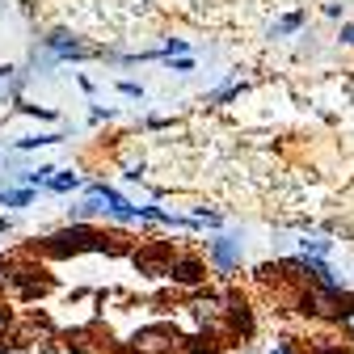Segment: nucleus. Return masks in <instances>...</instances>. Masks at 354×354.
Wrapping results in <instances>:
<instances>
[{"instance_id": "f257e3e1", "label": "nucleus", "mask_w": 354, "mask_h": 354, "mask_svg": "<svg viewBox=\"0 0 354 354\" xmlns=\"http://www.w3.org/2000/svg\"><path fill=\"white\" fill-rule=\"evenodd\" d=\"M51 241H55V249H110L106 236L88 232V228H68V232H59V236H51Z\"/></svg>"}, {"instance_id": "f03ea898", "label": "nucleus", "mask_w": 354, "mask_h": 354, "mask_svg": "<svg viewBox=\"0 0 354 354\" xmlns=\"http://www.w3.org/2000/svg\"><path fill=\"white\" fill-rule=\"evenodd\" d=\"M136 350H140V354H165V350H169V337H165L160 329H144V333L136 337Z\"/></svg>"}, {"instance_id": "7ed1b4c3", "label": "nucleus", "mask_w": 354, "mask_h": 354, "mask_svg": "<svg viewBox=\"0 0 354 354\" xmlns=\"http://www.w3.org/2000/svg\"><path fill=\"white\" fill-rule=\"evenodd\" d=\"M169 274H173L177 283H198V279H203V266H198V261H173Z\"/></svg>"}, {"instance_id": "20e7f679", "label": "nucleus", "mask_w": 354, "mask_h": 354, "mask_svg": "<svg viewBox=\"0 0 354 354\" xmlns=\"http://www.w3.org/2000/svg\"><path fill=\"white\" fill-rule=\"evenodd\" d=\"M211 253H215V261H224V266L236 261V245L232 241H211Z\"/></svg>"}, {"instance_id": "39448f33", "label": "nucleus", "mask_w": 354, "mask_h": 354, "mask_svg": "<svg viewBox=\"0 0 354 354\" xmlns=\"http://www.w3.org/2000/svg\"><path fill=\"white\" fill-rule=\"evenodd\" d=\"M51 186H55V190H72V186H76V173H64V177H55Z\"/></svg>"}, {"instance_id": "423d86ee", "label": "nucleus", "mask_w": 354, "mask_h": 354, "mask_svg": "<svg viewBox=\"0 0 354 354\" xmlns=\"http://www.w3.org/2000/svg\"><path fill=\"white\" fill-rule=\"evenodd\" d=\"M5 203L9 207H21V203H30V194H5Z\"/></svg>"}, {"instance_id": "0eeeda50", "label": "nucleus", "mask_w": 354, "mask_h": 354, "mask_svg": "<svg viewBox=\"0 0 354 354\" xmlns=\"http://www.w3.org/2000/svg\"><path fill=\"white\" fill-rule=\"evenodd\" d=\"M342 329H346V333L354 337V313H346V317H342Z\"/></svg>"}, {"instance_id": "6e6552de", "label": "nucleus", "mask_w": 354, "mask_h": 354, "mask_svg": "<svg viewBox=\"0 0 354 354\" xmlns=\"http://www.w3.org/2000/svg\"><path fill=\"white\" fill-rule=\"evenodd\" d=\"M342 38H346V42H354V26H346V30H342Z\"/></svg>"}, {"instance_id": "1a4fd4ad", "label": "nucleus", "mask_w": 354, "mask_h": 354, "mask_svg": "<svg viewBox=\"0 0 354 354\" xmlns=\"http://www.w3.org/2000/svg\"><path fill=\"white\" fill-rule=\"evenodd\" d=\"M270 354H287V350H283V346H279V350H270Z\"/></svg>"}, {"instance_id": "9d476101", "label": "nucleus", "mask_w": 354, "mask_h": 354, "mask_svg": "<svg viewBox=\"0 0 354 354\" xmlns=\"http://www.w3.org/2000/svg\"><path fill=\"white\" fill-rule=\"evenodd\" d=\"M0 329H5V317H0Z\"/></svg>"}]
</instances>
